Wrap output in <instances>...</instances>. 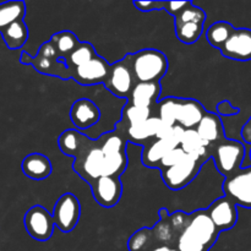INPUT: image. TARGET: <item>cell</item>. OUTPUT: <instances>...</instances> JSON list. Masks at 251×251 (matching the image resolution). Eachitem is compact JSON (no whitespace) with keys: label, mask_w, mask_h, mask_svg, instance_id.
I'll use <instances>...</instances> for the list:
<instances>
[{"label":"cell","mask_w":251,"mask_h":251,"mask_svg":"<svg viewBox=\"0 0 251 251\" xmlns=\"http://www.w3.org/2000/svg\"><path fill=\"white\" fill-rule=\"evenodd\" d=\"M161 82H137L127 98V103L141 108H152L158 104Z\"/></svg>","instance_id":"obj_18"},{"label":"cell","mask_w":251,"mask_h":251,"mask_svg":"<svg viewBox=\"0 0 251 251\" xmlns=\"http://www.w3.org/2000/svg\"><path fill=\"white\" fill-rule=\"evenodd\" d=\"M136 82H161L168 71V58L157 49H142L127 54Z\"/></svg>","instance_id":"obj_2"},{"label":"cell","mask_w":251,"mask_h":251,"mask_svg":"<svg viewBox=\"0 0 251 251\" xmlns=\"http://www.w3.org/2000/svg\"><path fill=\"white\" fill-rule=\"evenodd\" d=\"M24 222L29 237L38 242H47L50 239L55 228L53 215L41 205L29 208L25 215Z\"/></svg>","instance_id":"obj_8"},{"label":"cell","mask_w":251,"mask_h":251,"mask_svg":"<svg viewBox=\"0 0 251 251\" xmlns=\"http://www.w3.org/2000/svg\"><path fill=\"white\" fill-rule=\"evenodd\" d=\"M26 15V4L21 0L6 1L0 4V33L14 22L24 20Z\"/></svg>","instance_id":"obj_25"},{"label":"cell","mask_w":251,"mask_h":251,"mask_svg":"<svg viewBox=\"0 0 251 251\" xmlns=\"http://www.w3.org/2000/svg\"><path fill=\"white\" fill-rule=\"evenodd\" d=\"M136 83V78L130 65L129 55L126 54L124 59L112 64L109 77L105 81L104 86L118 98H129Z\"/></svg>","instance_id":"obj_7"},{"label":"cell","mask_w":251,"mask_h":251,"mask_svg":"<svg viewBox=\"0 0 251 251\" xmlns=\"http://www.w3.org/2000/svg\"><path fill=\"white\" fill-rule=\"evenodd\" d=\"M50 42L55 48L59 58L64 61L81 43L77 36L71 31H61L58 33H54L51 36Z\"/></svg>","instance_id":"obj_26"},{"label":"cell","mask_w":251,"mask_h":251,"mask_svg":"<svg viewBox=\"0 0 251 251\" xmlns=\"http://www.w3.org/2000/svg\"><path fill=\"white\" fill-rule=\"evenodd\" d=\"M250 159H251V149H250Z\"/></svg>","instance_id":"obj_39"},{"label":"cell","mask_w":251,"mask_h":251,"mask_svg":"<svg viewBox=\"0 0 251 251\" xmlns=\"http://www.w3.org/2000/svg\"><path fill=\"white\" fill-rule=\"evenodd\" d=\"M185 156L186 153L184 152V150L181 149L180 146L176 147V149L172 150L171 152H168V153L163 157V159H162L161 163L158 164L157 168H158L159 171H162V169H166L168 168V167L174 166V164H176L178 162H180Z\"/></svg>","instance_id":"obj_33"},{"label":"cell","mask_w":251,"mask_h":251,"mask_svg":"<svg viewBox=\"0 0 251 251\" xmlns=\"http://www.w3.org/2000/svg\"><path fill=\"white\" fill-rule=\"evenodd\" d=\"M234 31L235 28L229 22L218 21L208 27L207 32H206V38H207L208 43L211 46L217 49H221Z\"/></svg>","instance_id":"obj_27"},{"label":"cell","mask_w":251,"mask_h":251,"mask_svg":"<svg viewBox=\"0 0 251 251\" xmlns=\"http://www.w3.org/2000/svg\"><path fill=\"white\" fill-rule=\"evenodd\" d=\"M206 211L220 232L232 229L238 222V206L226 196L217 199Z\"/></svg>","instance_id":"obj_15"},{"label":"cell","mask_w":251,"mask_h":251,"mask_svg":"<svg viewBox=\"0 0 251 251\" xmlns=\"http://www.w3.org/2000/svg\"><path fill=\"white\" fill-rule=\"evenodd\" d=\"M203 163L205 162L201 159L186 154L176 164L162 169V179L171 190H180L188 186L198 176Z\"/></svg>","instance_id":"obj_5"},{"label":"cell","mask_w":251,"mask_h":251,"mask_svg":"<svg viewBox=\"0 0 251 251\" xmlns=\"http://www.w3.org/2000/svg\"><path fill=\"white\" fill-rule=\"evenodd\" d=\"M220 233L207 211L198 210L190 213L188 227L179 235L176 247L179 251H210Z\"/></svg>","instance_id":"obj_1"},{"label":"cell","mask_w":251,"mask_h":251,"mask_svg":"<svg viewBox=\"0 0 251 251\" xmlns=\"http://www.w3.org/2000/svg\"><path fill=\"white\" fill-rule=\"evenodd\" d=\"M247 156L244 144L225 137L212 146V157L217 171L225 178H229L242 169L243 162Z\"/></svg>","instance_id":"obj_3"},{"label":"cell","mask_w":251,"mask_h":251,"mask_svg":"<svg viewBox=\"0 0 251 251\" xmlns=\"http://www.w3.org/2000/svg\"><path fill=\"white\" fill-rule=\"evenodd\" d=\"M189 1H166V11L169 15L174 16L176 19L186 6H188Z\"/></svg>","instance_id":"obj_36"},{"label":"cell","mask_w":251,"mask_h":251,"mask_svg":"<svg viewBox=\"0 0 251 251\" xmlns=\"http://www.w3.org/2000/svg\"><path fill=\"white\" fill-rule=\"evenodd\" d=\"M238 113H239V109L233 107L229 100H222L217 104V114L220 117H233Z\"/></svg>","instance_id":"obj_35"},{"label":"cell","mask_w":251,"mask_h":251,"mask_svg":"<svg viewBox=\"0 0 251 251\" xmlns=\"http://www.w3.org/2000/svg\"><path fill=\"white\" fill-rule=\"evenodd\" d=\"M81 205L74 194L66 193L59 198L54 206L53 218L55 227L63 233H69L75 229L80 221Z\"/></svg>","instance_id":"obj_9"},{"label":"cell","mask_w":251,"mask_h":251,"mask_svg":"<svg viewBox=\"0 0 251 251\" xmlns=\"http://www.w3.org/2000/svg\"><path fill=\"white\" fill-rule=\"evenodd\" d=\"M25 176L33 180H44L50 176L53 166L48 157L42 153L27 154L21 164Z\"/></svg>","instance_id":"obj_20"},{"label":"cell","mask_w":251,"mask_h":251,"mask_svg":"<svg viewBox=\"0 0 251 251\" xmlns=\"http://www.w3.org/2000/svg\"><path fill=\"white\" fill-rule=\"evenodd\" d=\"M20 63L32 65L34 70L43 75L60 77L61 80H69L71 77L70 70L66 66L65 61L59 58H54V56H47L39 53H37L36 56H31L26 51H22L20 56Z\"/></svg>","instance_id":"obj_13"},{"label":"cell","mask_w":251,"mask_h":251,"mask_svg":"<svg viewBox=\"0 0 251 251\" xmlns=\"http://www.w3.org/2000/svg\"><path fill=\"white\" fill-rule=\"evenodd\" d=\"M122 118L120 124H123L124 126H134V125L142 124V123L147 122L150 118H152V109L136 107V105L126 103L123 109Z\"/></svg>","instance_id":"obj_30"},{"label":"cell","mask_w":251,"mask_h":251,"mask_svg":"<svg viewBox=\"0 0 251 251\" xmlns=\"http://www.w3.org/2000/svg\"><path fill=\"white\" fill-rule=\"evenodd\" d=\"M225 196L237 206L251 208V167L242 168L223 183Z\"/></svg>","instance_id":"obj_10"},{"label":"cell","mask_w":251,"mask_h":251,"mask_svg":"<svg viewBox=\"0 0 251 251\" xmlns=\"http://www.w3.org/2000/svg\"><path fill=\"white\" fill-rule=\"evenodd\" d=\"M220 50L223 56L232 60H251V29L235 28Z\"/></svg>","instance_id":"obj_16"},{"label":"cell","mask_w":251,"mask_h":251,"mask_svg":"<svg viewBox=\"0 0 251 251\" xmlns=\"http://www.w3.org/2000/svg\"><path fill=\"white\" fill-rule=\"evenodd\" d=\"M0 34L7 48L10 50H16L22 48L28 39V28L24 20H20L7 26Z\"/></svg>","instance_id":"obj_24"},{"label":"cell","mask_w":251,"mask_h":251,"mask_svg":"<svg viewBox=\"0 0 251 251\" xmlns=\"http://www.w3.org/2000/svg\"><path fill=\"white\" fill-rule=\"evenodd\" d=\"M158 247L151 228H141L130 237L127 242L129 251H151Z\"/></svg>","instance_id":"obj_28"},{"label":"cell","mask_w":251,"mask_h":251,"mask_svg":"<svg viewBox=\"0 0 251 251\" xmlns=\"http://www.w3.org/2000/svg\"><path fill=\"white\" fill-rule=\"evenodd\" d=\"M168 211L166 208H161L159 210V221L156 223L153 228H151L152 233L154 235L157 245H172L176 247V240H178V234L176 230L173 229L169 221Z\"/></svg>","instance_id":"obj_22"},{"label":"cell","mask_w":251,"mask_h":251,"mask_svg":"<svg viewBox=\"0 0 251 251\" xmlns=\"http://www.w3.org/2000/svg\"><path fill=\"white\" fill-rule=\"evenodd\" d=\"M110 64L100 55H96L83 65L71 70V78L82 86H92L103 83L108 80L110 74Z\"/></svg>","instance_id":"obj_11"},{"label":"cell","mask_w":251,"mask_h":251,"mask_svg":"<svg viewBox=\"0 0 251 251\" xmlns=\"http://www.w3.org/2000/svg\"><path fill=\"white\" fill-rule=\"evenodd\" d=\"M70 119L76 130L90 129L100 119V110L93 100L80 98L71 105Z\"/></svg>","instance_id":"obj_17"},{"label":"cell","mask_w":251,"mask_h":251,"mask_svg":"<svg viewBox=\"0 0 251 251\" xmlns=\"http://www.w3.org/2000/svg\"><path fill=\"white\" fill-rule=\"evenodd\" d=\"M90 139L88 136L83 135L82 132H80L76 129H68L64 132H61V135L58 139L59 149L63 152L65 156H70L75 158L77 156L78 152L81 151L85 144L87 142V140Z\"/></svg>","instance_id":"obj_23"},{"label":"cell","mask_w":251,"mask_h":251,"mask_svg":"<svg viewBox=\"0 0 251 251\" xmlns=\"http://www.w3.org/2000/svg\"><path fill=\"white\" fill-rule=\"evenodd\" d=\"M104 154L100 149V140L88 139L77 156L74 158L73 168L88 184L103 176Z\"/></svg>","instance_id":"obj_4"},{"label":"cell","mask_w":251,"mask_h":251,"mask_svg":"<svg viewBox=\"0 0 251 251\" xmlns=\"http://www.w3.org/2000/svg\"><path fill=\"white\" fill-rule=\"evenodd\" d=\"M180 147L184 150L186 154L195 158L201 159L206 163L212 157V147L206 144L195 129L185 130L183 140H181Z\"/></svg>","instance_id":"obj_21"},{"label":"cell","mask_w":251,"mask_h":251,"mask_svg":"<svg viewBox=\"0 0 251 251\" xmlns=\"http://www.w3.org/2000/svg\"><path fill=\"white\" fill-rule=\"evenodd\" d=\"M96 55H97V53H96L92 44L88 43V42H81L77 48L65 59V64L71 73V70L83 65L91 59L95 58Z\"/></svg>","instance_id":"obj_29"},{"label":"cell","mask_w":251,"mask_h":251,"mask_svg":"<svg viewBox=\"0 0 251 251\" xmlns=\"http://www.w3.org/2000/svg\"><path fill=\"white\" fill-rule=\"evenodd\" d=\"M184 131L183 127L174 126L164 139L151 140L142 150V163L149 168H157L168 152L180 146Z\"/></svg>","instance_id":"obj_6"},{"label":"cell","mask_w":251,"mask_h":251,"mask_svg":"<svg viewBox=\"0 0 251 251\" xmlns=\"http://www.w3.org/2000/svg\"><path fill=\"white\" fill-rule=\"evenodd\" d=\"M90 186L93 199L104 208L114 207L122 199L123 185L118 176H100Z\"/></svg>","instance_id":"obj_12"},{"label":"cell","mask_w":251,"mask_h":251,"mask_svg":"<svg viewBox=\"0 0 251 251\" xmlns=\"http://www.w3.org/2000/svg\"><path fill=\"white\" fill-rule=\"evenodd\" d=\"M242 137L247 145H251V118L244 124L242 129Z\"/></svg>","instance_id":"obj_37"},{"label":"cell","mask_w":251,"mask_h":251,"mask_svg":"<svg viewBox=\"0 0 251 251\" xmlns=\"http://www.w3.org/2000/svg\"><path fill=\"white\" fill-rule=\"evenodd\" d=\"M151 251H179L176 247H172V245H158V247L153 248Z\"/></svg>","instance_id":"obj_38"},{"label":"cell","mask_w":251,"mask_h":251,"mask_svg":"<svg viewBox=\"0 0 251 251\" xmlns=\"http://www.w3.org/2000/svg\"><path fill=\"white\" fill-rule=\"evenodd\" d=\"M174 26H176V37L181 43H195L203 33V24L185 22V24H174Z\"/></svg>","instance_id":"obj_31"},{"label":"cell","mask_w":251,"mask_h":251,"mask_svg":"<svg viewBox=\"0 0 251 251\" xmlns=\"http://www.w3.org/2000/svg\"><path fill=\"white\" fill-rule=\"evenodd\" d=\"M207 110L199 100L174 97V115L176 125L183 129H196Z\"/></svg>","instance_id":"obj_14"},{"label":"cell","mask_w":251,"mask_h":251,"mask_svg":"<svg viewBox=\"0 0 251 251\" xmlns=\"http://www.w3.org/2000/svg\"><path fill=\"white\" fill-rule=\"evenodd\" d=\"M206 21V12L201 7L195 6L191 1H189L188 6L176 17L174 24H185V22H196L203 24Z\"/></svg>","instance_id":"obj_32"},{"label":"cell","mask_w":251,"mask_h":251,"mask_svg":"<svg viewBox=\"0 0 251 251\" xmlns=\"http://www.w3.org/2000/svg\"><path fill=\"white\" fill-rule=\"evenodd\" d=\"M134 6L142 12L161 11L166 9V1H134Z\"/></svg>","instance_id":"obj_34"},{"label":"cell","mask_w":251,"mask_h":251,"mask_svg":"<svg viewBox=\"0 0 251 251\" xmlns=\"http://www.w3.org/2000/svg\"><path fill=\"white\" fill-rule=\"evenodd\" d=\"M195 130L199 136L211 147L226 137L222 120L217 113L206 112L205 117L201 119Z\"/></svg>","instance_id":"obj_19"}]
</instances>
